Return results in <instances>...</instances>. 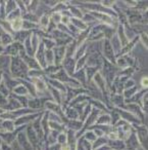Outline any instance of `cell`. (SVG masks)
<instances>
[{"instance_id":"obj_1","label":"cell","mask_w":148,"mask_h":150,"mask_svg":"<svg viewBox=\"0 0 148 150\" xmlns=\"http://www.w3.org/2000/svg\"><path fill=\"white\" fill-rule=\"evenodd\" d=\"M17 140H19V142H20V145H21L25 150H32L31 144L28 142L27 138L24 136V134H20L19 137H17Z\"/></svg>"},{"instance_id":"obj_2","label":"cell","mask_w":148,"mask_h":150,"mask_svg":"<svg viewBox=\"0 0 148 150\" xmlns=\"http://www.w3.org/2000/svg\"><path fill=\"white\" fill-rule=\"evenodd\" d=\"M3 125H4L5 129H7V131H13V123L11 122V121H5L4 123H3Z\"/></svg>"},{"instance_id":"obj_3","label":"cell","mask_w":148,"mask_h":150,"mask_svg":"<svg viewBox=\"0 0 148 150\" xmlns=\"http://www.w3.org/2000/svg\"><path fill=\"white\" fill-rule=\"evenodd\" d=\"M57 140H58V143H60V144H61V145H64V144H66V136L64 135V134H60V135L58 136Z\"/></svg>"},{"instance_id":"obj_4","label":"cell","mask_w":148,"mask_h":150,"mask_svg":"<svg viewBox=\"0 0 148 150\" xmlns=\"http://www.w3.org/2000/svg\"><path fill=\"white\" fill-rule=\"evenodd\" d=\"M86 138L89 140V141H94V140L96 139V135L91 132V133H87L86 134Z\"/></svg>"},{"instance_id":"obj_5","label":"cell","mask_w":148,"mask_h":150,"mask_svg":"<svg viewBox=\"0 0 148 150\" xmlns=\"http://www.w3.org/2000/svg\"><path fill=\"white\" fill-rule=\"evenodd\" d=\"M1 148H2V150H11V147L9 145H7V144L5 143H2L1 144Z\"/></svg>"},{"instance_id":"obj_6","label":"cell","mask_w":148,"mask_h":150,"mask_svg":"<svg viewBox=\"0 0 148 150\" xmlns=\"http://www.w3.org/2000/svg\"><path fill=\"white\" fill-rule=\"evenodd\" d=\"M60 150H71V145L70 144H64V145H61V149Z\"/></svg>"},{"instance_id":"obj_7","label":"cell","mask_w":148,"mask_h":150,"mask_svg":"<svg viewBox=\"0 0 148 150\" xmlns=\"http://www.w3.org/2000/svg\"><path fill=\"white\" fill-rule=\"evenodd\" d=\"M0 145H1V141H0Z\"/></svg>"}]
</instances>
